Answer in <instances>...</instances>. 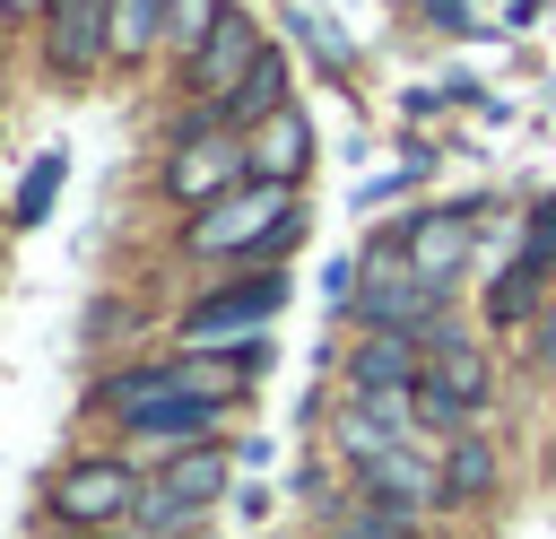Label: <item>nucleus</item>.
Instances as JSON below:
<instances>
[{"label":"nucleus","mask_w":556,"mask_h":539,"mask_svg":"<svg viewBox=\"0 0 556 539\" xmlns=\"http://www.w3.org/2000/svg\"><path fill=\"white\" fill-rule=\"evenodd\" d=\"M113 52V0H61L52 9V61L61 70H96Z\"/></svg>","instance_id":"11"},{"label":"nucleus","mask_w":556,"mask_h":539,"mask_svg":"<svg viewBox=\"0 0 556 539\" xmlns=\"http://www.w3.org/2000/svg\"><path fill=\"white\" fill-rule=\"evenodd\" d=\"M278 304H287V278H278V270L235 278V287H217V296H200V304L182 313V339H191V348H243Z\"/></svg>","instance_id":"3"},{"label":"nucleus","mask_w":556,"mask_h":539,"mask_svg":"<svg viewBox=\"0 0 556 539\" xmlns=\"http://www.w3.org/2000/svg\"><path fill=\"white\" fill-rule=\"evenodd\" d=\"M217 487H226V452H182V461L156 478V496L139 504V522H148V530H174L182 513L217 504Z\"/></svg>","instance_id":"10"},{"label":"nucleus","mask_w":556,"mask_h":539,"mask_svg":"<svg viewBox=\"0 0 556 539\" xmlns=\"http://www.w3.org/2000/svg\"><path fill=\"white\" fill-rule=\"evenodd\" d=\"M539 278H547V261H530V252H521V261L486 287V322H521V313L539 304Z\"/></svg>","instance_id":"15"},{"label":"nucleus","mask_w":556,"mask_h":539,"mask_svg":"<svg viewBox=\"0 0 556 539\" xmlns=\"http://www.w3.org/2000/svg\"><path fill=\"white\" fill-rule=\"evenodd\" d=\"M304 156H313V130H304L295 104H287L278 122H261V139H252V174H261V183H295Z\"/></svg>","instance_id":"12"},{"label":"nucleus","mask_w":556,"mask_h":539,"mask_svg":"<svg viewBox=\"0 0 556 539\" xmlns=\"http://www.w3.org/2000/svg\"><path fill=\"white\" fill-rule=\"evenodd\" d=\"M417 409L434 426H460L469 409H486V348H469L460 330L426 348V383H417Z\"/></svg>","instance_id":"6"},{"label":"nucleus","mask_w":556,"mask_h":539,"mask_svg":"<svg viewBox=\"0 0 556 539\" xmlns=\"http://www.w3.org/2000/svg\"><path fill=\"white\" fill-rule=\"evenodd\" d=\"M261 52H269V43H261V26H252L243 9H226V17L208 26V43L191 52V87L226 104V96H235V87L252 78V61H261Z\"/></svg>","instance_id":"8"},{"label":"nucleus","mask_w":556,"mask_h":539,"mask_svg":"<svg viewBox=\"0 0 556 539\" xmlns=\"http://www.w3.org/2000/svg\"><path fill=\"white\" fill-rule=\"evenodd\" d=\"M348 313L365 322V330H400V339H452V322H443V287H426L408 261H400V243H374L365 261H356V296H348Z\"/></svg>","instance_id":"1"},{"label":"nucleus","mask_w":556,"mask_h":539,"mask_svg":"<svg viewBox=\"0 0 556 539\" xmlns=\"http://www.w3.org/2000/svg\"><path fill=\"white\" fill-rule=\"evenodd\" d=\"M52 183H61V156H43V165L26 174V191H17V217H26V226H35L43 209H52Z\"/></svg>","instance_id":"19"},{"label":"nucleus","mask_w":556,"mask_h":539,"mask_svg":"<svg viewBox=\"0 0 556 539\" xmlns=\"http://www.w3.org/2000/svg\"><path fill=\"white\" fill-rule=\"evenodd\" d=\"M243 174H252V148H243V139H226V130H191V139L174 148V165H165V191L191 200V209H208V200L243 191Z\"/></svg>","instance_id":"5"},{"label":"nucleus","mask_w":556,"mask_h":539,"mask_svg":"<svg viewBox=\"0 0 556 539\" xmlns=\"http://www.w3.org/2000/svg\"><path fill=\"white\" fill-rule=\"evenodd\" d=\"M217 17H226L217 0H165V35H174V43H191V52L208 43V26H217Z\"/></svg>","instance_id":"18"},{"label":"nucleus","mask_w":556,"mask_h":539,"mask_svg":"<svg viewBox=\"0 0 556 539\" xmlns=\"http://www.w3.org/2000/svg\"><path fill=\"white\" fill-rule=\"evenodd\" d=\"M426 383V348L400 339V330H365L356 356H348V391L356 400H382V391H417Z\"/></svg>","instance_id":"9"},{"label":"nucleus","mask_w":556,"mask_h":539,"mask_svg":"<svg viewBox=\"0 0 556 539\" xmlns=\"http://www.w3.org/2000/svg\"><path fill=\"white\" fill-rule=\"evenodd\" d=\"M17 9H43V0H9V17H17Z\"/></svg>","instance_id":"21"},{"label":"nucleus","mask_w":556,"mask_h":539,"mask_svg":"<svg viewBox=\"0 0 556 539\" xmlns=\"http://www.w3.org/2000/svg\"><path fill=\"white\" fill-rule=\"evenodd\" d=\"M130 504H139V469H122V461H78V469L52 487V513H61V522H78V530L122 522Z\"/></svg>","instance_id":"7"},{"label":"nucleus","mask_w":556,"mask_h":539,"mask_svg":"<svg viewBox=\"0 0 556 539\" xmlns=\"http://www.w3.org/2000/svg\"><path fill=\"white\" fill-rule=\"evenodd\" d=\"M217 113H226V122H252V130H261V122H278V113H287V52H261V61H252V78H243Z\"/></svg>","instance_id":"13"},{"label":"nucleus","mask_w":556,"mask_h":539,"mask_svg":"<svg viewBox=\"0 0 556 539\" xmlns=\"http://www.w3.org/2000/svg\"><path fill=\"white\" fill-rule=\"evenodd\" d=\"M530 261H556V200L530 209Z\"/></svg>","instance_id":"20"},{"label":"nucleus","mask_w":556,"mask_h":539,"mask_svg":"<svg viewBox=\"0 0 556 539\" xmlns=\"http://www.w3.org/2000/svg\"><path fill=\"white\" fill-rule=\"evenodd\" d=\"M486 487H495V452H486L478 435H460L452 461H443V504H478Z\"/></svg>","instance_id":"14"},{"label":"nucleus","mask_w":556,"mask_h":539,"mask_svg":"<svg viewBox=\"0 0 556 539\" xmlns=\"http://www.w3.org/2000/svg\"><path fill=\"white\" fill-rule=\"evenodd\" d=\"M295 200L287 183H243L208 209H191V252H287L295 243Z\"/></svg>","instance_id":"2"},{"label":"nucleus","mask_w":556,"mask_h":539,"mask_svg":"<svg viewBox=\"0 0 556 539\" xmlns=\"http://www.w3.org/2000/svg\"><path fill=\"white\" fill-rule=\"evenodd\" d=\"M391 243H400V261H408L426 287H452V278L469 270V252H478V200H460V209H426V217H408Z\"/></svg>","instance_id":"4"},{"label":"nucleus","mask_w":556,"mask_h":539,"mask_svg":"<svg viewBox=\"0 0 556 539\" xmlns=\"http://www.w3.org/2000/svg\"><path fill=\"white\" fill-rule=\"evenodd\" d=\"M52 9H61V0H52Z\"/></svg>","instance_id":"22"},{"label":"nucleus","mask_w":556,"mask_h":539,"mask_svg":"<svg viewBox=\"0 0 556 539\" xmlns=\"http://www.w3.org/2000/svg\"><path fill=\"white\" fill-rule=\"evenodd\" d=\"M208 426H217V409H208V400H182V409H156V417H139L130 435H165V443H174V435H208Z\"/></svg>","instance_id":"17"},{"label":"nucleus","mask_w":556,"mask_h":539,"mask_svg":"<svg viewBox=\"0 0 556 539\" xmlns=\"http://www.w3.org/2000/svg\"><path fill=\"white\" fill-rule=\"evenodd\" d=\"M156 35H165V0H113V52L122 61H139Z\"/></svg>","instance_id":"16"}]
</instances>
